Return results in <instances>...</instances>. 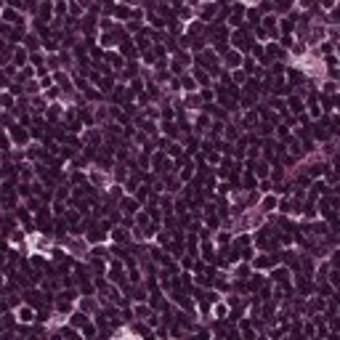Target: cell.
Masks as SVG:
<instances>
[{"label":"cell","instance_id":"6da1fadb","mask_svg":"<svg viewBox=\"0 0 340 340\" xmlns=\"http://www.w3.org/2000/svg\"><path fill=\"white\" fill-rule=\"evenodd\" d=\"M61 247H64V253L72 258H88V253H90V244L80 234H64L61 237Z\"/></svg>","mask_w":340,"mask_h":340},{"label":"cell","instance_id":"7a4b0ae2","mask_svg":"<svg viewBox=\"0 0 340 340\" xmlns=\"http://www.w3.org/2000/svg\"><path fill=\"white\" fill-rule=\"evenodd\" d=\"M85 181H88L93 189H99V192H106V189L112 186L109 170H101V167H96V165H90V167L85 170Z\"/></svg>","mask_w":340,"mask_h":340},{"label":"cell","instance_id":"3957f363","mask_svg":"<svg viewBox=\"0 0 340 340\" xmlns=\"http://www.w3.org/2000/svg\"><path fill=\"white\" fill-rule=\"evenodd\" d=\"M8 138H11V146L13 149H27L29 144H32V133H29V128L19 125V122H13L11 128H6Z\"/></svg>","mask_w":340,"mask_h":340},{"label":"cell","instance_id":"277c9868","mask_svg":"<svg viewBox=\"0 0 340 340\" xmlns=\"http://www.w3.org/2000/svg\"><path fill=\"white\" fill-rule=\"evenodd\" d=\"M74 308H77L80 314H85V316L93 319V316L101 311V303H99L96 295H80V298H77V303H74Z\"/></svg>","mask_w":340,"mask_h":340},{"label":"cell","instance_id":"5b68a950","mask_svg":"<svg viewBox=\"0 0 340 340\" xmlns=\"http://www.w3.org/2000/svg\"><path fill=\"white\" fill-rule=\"evenodd\" d=\"M276 207H279V194H274V192H269V194H260L258 205H255V210H258V213H263L266 218H269L271 213H276Z\"/></svg>","mask_w":340,"mask_h":340},{"label":"cell","instance_id":"8992f818","mask_svg":"<svg viewBox=\"0 0 340 340\" xmlns=\"http://www.w3.org/2000/svg\"><path fill=\"white\" fill-rule=\"evenodd\" d=\"M242 53L239 51H234V48H229L223 56H221V69H226V72H234V69H242Z\"/></svg>","mask_w":340,"mask_h":340},{"label":"cell","instance_id":"52a82bcc","mask_svg":"<svg viewBox=\"0 0 340 340\" xmlns=\"http://www.w3.org/2000/svg\"><path fill=\"white\" fill-rule=\"evenodd\" d=\"M16 319H19L22 324H32V322L37 319V311H35V306H27V303H22V306L16 308Z\"/></svg>","mask_w":340,"mask_h":340},{"label":"cell","instance_id":"ba28073f","mask_svg":"<svg viewBox=\"0 0 340 340\" xmlns=\"http://www.w3.org/2000/svg\"><path fill=\"white\" fill-rule=\"evenodd\" d=\"M229 314H231V308L226 306V300H223V298H221L218 303H213V306H210V316H213V319H218V322L229 319Z\"/></svg>","mask_w":340,"mask_h":340},{"label":"cell","instance_id":"9c48e42d","mask_svg":"<svg viewBox=\"0 0 340 340\" xmlns=\"http://www.w3.org/2000/svg\"><path fill=\"white\" fill-rule=\"evenodd\" d=\"M138 207H141V202H138L136 197H130V194L120 199V210L125 213V215H136V213H138Z\"/></svg>","mask_w":340,"mask_h":340},{"label":"cell","instance_id":"30bf717a","mask_svg":"<svg viewBox=\"0 0 340 340\" xmlns=\"http://www.w3.org/2000/svg\"><path fill=\"white\" fill-rule=\"evenodd\" d=\"M178 85H181V90H183V96H186V93H197V90H199V85L194 83V77H192V72H186V74H181V77H178Z\"/></svg>","mask_w":340,"mask_h":340},{"label":"cell","instance_id":"8fae6325","mask_svg":"<svg viewBox=\"0 0 340 340\" xmlns=\"http://www.w3.org/2000/svg\"><path fill=\"white\" fill-rule=\"evenodd\" d=\"M285 106H290V112H292V115H298V117L306 112V101H303L300 96H295V93H290V96H287Z\"/></svg>","mask_w":340,"mask_h":340},{"label":"cell","instance_id":"7c38bea8","mask_svg":"<svg viewBox=\"0 0 340 340\" xmlns=\"http://www.w3.org/2000/svg\"><path fill=\"white\" fill-rule=\"evenodd\" d=\"M215 244L213 239H202V244H199V255H202V260H215Z\"/></svg>","mask_w":340,"mask_h":340},{"label":"cell","instance_id":"4fadbf2b","mask_svg":"<svg viewBox=\"0 0 340 340\" xmlns=\"http://www.w3.org/2000/svg\"><path fill=\"white\" fill-rule=\"evenodd\" d=\"M112 239H115V242H130V234H128V231L122 229V226H115V229H112Z\"/></svg>","mask_w":340,"mask_h":340},{"label":"cell","instance_id":"5bb4252c","mask_svg":"<svg viewBox=\"0 0 340 340\" xmlns=\"http://www.w3.org/2000/svg\"><path fill=\"white\" fill-rule=\"evenodd\" d=\"M276 136H279L282 141H290V128L287 125H276Z\"/></svg>","mask_w":340,"mask_h":340},{"label":"cell","instance_id":"9a60e30c","mask_svg":"<svg viewBox=\"0 0 340 340\" xmlns=\"http://www.w3.org/2000/svg\"><path fill=\"white\" fill-rule=\"evenodd\" d=\"M207 162H210V165L221 162V154H218V152H207Z\"/></svg>","mask_w":340,"mask_h":340}]
</instances>
